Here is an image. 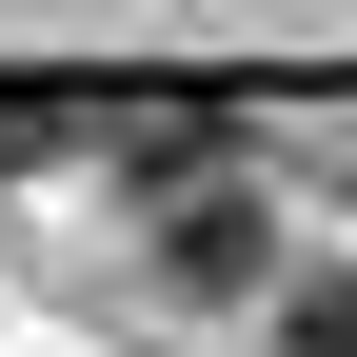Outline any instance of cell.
Segmentation results:
<instances>
[{"label":"cell","mask_w":357,"mask_h":357,"mask_svg":"<svg viewBox=\"0 0 357 357\" xmlns=\"http://www.w3.org/2000/svg\"><path fill=\"white\" fill-rule=\"evenodd\" d=\"M159 258H178V278H258V199H238V178H178Z\"/></svg>","instance_id":"cell-1"},{"label":"cell","mask_w":357,"mask_h":357,"mask_svg":"<svg viewBox=\"0 0 357 357\" xmlns=\"http://www.w3.org/2000/svg\"><path fill=\"white\" fill-rule=\"evenodd\" d=\"M278 357H357V278H318V298H298V318H278Z\"/></svg>","instance_id":"cell-2"},{"label":"cell","mask_w":357,"mask_h":357,"mask_svg":"<svg viewBox=\"0 0 357 357\" xmlns=\"http://www.w3.org/2000/svg\"><path fill=\"white\" fill-rule=\"evenodd\" d=\"M20 139H40V100H0V159H20Z\"/></svg>","instance_id":"cell-3"}]
</instances>
